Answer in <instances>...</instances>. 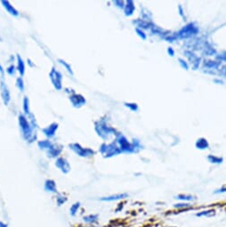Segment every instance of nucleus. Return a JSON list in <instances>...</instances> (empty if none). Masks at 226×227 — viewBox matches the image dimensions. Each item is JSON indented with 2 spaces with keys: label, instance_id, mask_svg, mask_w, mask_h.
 Instances as JSON below:
<instances>
[{
  "label": "nucleus",
  "instance_id": "28",
  "mask_svg": "<svg viewBox=\"0 0 226 227\" xmlns=\"http://www.w3.org/2000/svg\"><path fill=\"white\" fill-rule=\"evenodd\" d=\"M16 86L17 88L21 91V92H23L24 88H25V85H24V81L22 77H19L16 79Z\"/></svg>",
  "mask_w": 226,
  "mask_h": 227
},
{
  "label": "nucleus",
  "instance_id": "19",
  "mask_svg": "<svg viewBox=\"0 0 226 227\" xmlns=\"http://www.w3.org/2000/svg\"><path fill=\"white\" fill-rule=\"evenodd\" d=\"M52 144H53V142L49 140H41V141L38 142V146H39V149L45 150L46 151L51 147Z\"/></svg>",
  "mask_w": 226,
  "mask_h": 227
},
{
  "label": "nucleus",
  "instance_id": "34",
  "mask_svg": "<svg viewBox=\"0 0 226 227\" xmlns=\"http://www.w3.org/2000/svg\"><path fill=\"white\" fill-rule=\"evenodd\" d=\"M179 62H180V63H181V65H182V67H183V68H184L185 70H188V69H189L188 64L185 63V62H184L183 59H179Z\"/></svg>",
  "mask_w": 226,
  "mask_h": 227
},
{
  "label": "nucleus",
  "instance_id": "18",
  "mask_svg": "<svg viewBox=\"0 0 226 227\" xmlns=\"http://www.w3.org/2000/svg\"><path fill=\"white\" fill-rule=\"evenodd\" d=\"M125 15L126 16H131L134 14V2L133 1H127L126 4L125 5Z\"/></svg>",
  "mask_w": 226,
  "mask_h": 227
},
{
  "label": "nucleus",
  "instance_id": "9",
  "mask_svg": "<svg viewBox=\"0 0 226 227\" xmlns=\"http://www.w3.org/2000/svg\"><path fill=\"white\" fill-rule=\"evenodd\" d=\"M63 150V146L59 144V143H54L51 145V147L47 151V156L52 159H57L60 156V154L62 153Z\"/></svg>",
  "mask_w": 226,
  "mask_h": 227
},
{
  "label": "nucleus",
  "instance_id": "23",
  "mask_svg": "<svg viewBox=\"0 0 226 227\" xmlns=\"http://www.w3.org/2000/svg\"><path fill=\"white\" fill-rule=\"evenodd\" d=\"M196 146L198 147V149H207L208 147V142L206 139L204 138H200L199 139L197 142H196Z\"/></svg>",
  "mask_w": 226,
  "mask_h": 227
},
{
  "label": "nucleus",
  "instance_id": "33",
  "mask_svg": "<svg viewBox=\"0 0 226 227\" xmlns=\"http://www.w3.org/2000/svg\"><path fill=\"white\" fill-rule=\"evenodd\" d=\"M114 4L115 5H117V7L119 8H123L125 6V5H124V2L123 1H114Z\"/></svg>",
  "mask_w": 226,
  "mask_h": 227
},
{
  "label": "nucleus",
  "instance_id": "21",
  "mask_svg": "<svg viewBox=\"0 0 226 227\" xmlns=\"http://www.w3.org/2000/svg\"><path fill=\"white\" fill-rule=\"evenodd\" d=\"M58 63H60L61 65H63V67L65 68V70L69 72V74H70L71 76L74 75V72H73V70H72V67L70 65V63H67L66 61H64L63 59H58Z\"/></svg>",
  "mask_w": 226,
  "mask_h": 227
},
{
  "label": "nucleus",
  "instance_id": "11",
  "mask_svg": "<svg viewBox=\"0 0 226 227\" xmlns=\"http://www.w3.org/2000/svg\"><path fill=\"white\" fill-rule=\"evenodd\" d=\"M128 197V193L125 192H122V193H117V194H114V195L106 196V197H101L99 200L101 201H116V200H123Z\"/></svg>",
  "mask_w": 226,
  "mask_h": 227
},
{
  "label": "nucleus",
  "instance_id": "7",
  "mask_svg": "<svg viewBox=\"0 0 226 227\" xmlns=\"http://www.w3.org/2000/svg\"><path fill=\"white\" fill-rule=\"evenodd\" d=\"M55 167L60 169V171L63 174H68L71 170V167L69 161L63 157H58L55 160Z\"/></svg>",
  "mask_w": 226,
  "mask_h": 227
},
{
  "label": "nucleus",
  "instance_id": "40",
  "mask_svg": "<svg viewBox=\"0 0 226 227\" xmlns=\"http://www.w3.org/2000/svg\"><path fill=\"white\" fill-rule=\"evenodd\" d=\"M1 41H2V39H1V37H0V42H1Z\"/></svg>",
  "mask_w": 226,
  "mask_h": 227
},
{
  "label": "nucleus",
  "instance_id": "5",
  "mask_svg": "<svg viewBox=\"0 0 226 227\" xmlns=\"http://www.w3.org/2000/svg\"><path fill=\"white\" fill-rule=\"evenodd\" d=\"M49 78L51 80V83L57 91H61L63 89V75L59 71H57L55 68H52L49 72Z\"/></svg>",
  "mask_w": 226,
  "mask_h": 227
},
{
  "label": "nucleus",
  "instance_id": "13",
  "mask_svg": "<svg viewBox=\"0 0 226 227\" xmlns=\"http://www.w3.org/2000/svg\"><path fill=\"white\" fill-rule=\"evenodd\" d=\"M198 32V29L193 26V24H189L187 26H185L181 31H180V35H182V34H183V38H184V37H190V36H191V34H196Z\"/></svg>",
  "mask_w": 226,
  "mask_h": 227
},
{
  "label": "nucleus",
  "instance_id": "31",
  "mask_svg": "<svg viewBox=\"0 0 226 227\" xmlns=\"http://www.w3.org/2000/svg\"><path fill=\"white\" fill-rule=\"evenodd\" d=\"M135 31H136V33L138 34V36H139L140 38H142V39H146V35H145V33L142 31V30L138 29V28H136V29H135Z\"/></svg>",
  "mask_w": 226,
  "mask_h": 227
},
{
  "label": "nucleus",
  "instance_id": "1",
  "mask_svg": "<svg viewBox=\"0 0 226 227\" xmlns=\"http://www.w3.org/2000/svg\"><path fill=\"white\" fill-rule=\"evenodd\" d=\"M18 122L24 140L29 143H31L34 141H36L38 137V134H37L38 128L34 127L31 124L29 118H27V117L23 113H20L18 116Z\"/></svg>",
  "mask_w": 226,
  "mask_h": 227
},
{
  "label": "nucleus",
  "instance_id": "27",
  "mask_svg": "<svg viewBox=\"0 0 226 227\" xmlns=\"http://www.w3.org/2000/svg\"><path fill=\"white\" fill-rule=\"evenodd\" d=\"M67 200H68L67 197L63 195V194H58V195L56 196V203H57V205H58L59 207L63 205L64 203H66Z\"/></svg>",
  "mask_w": 226,
  "mask_h": 227
},
{
  "label": "nucleus",
  "instance_id": "6",
  "mask_svg": "<svg viewBox=\"0 0 226 227\" xmlns=\"http://www.w3.org/2000/svg\"><path fill=\"white\" fill-rule=\"evenodd\" d=\"M0 94H1V98L3 100L4 104L6 106H8L11 101V93L3 77H1V79H0Z\"/></svg>",
  "mask_w": 226,
  "mask_h": 227
},
{
  "label": "nucleus",
  "instance_id": "35",
  "mask_svg": "<svg viewBox=\"0 0 226 227\" xmlns=\"http://www.w3.org/2000/svg\"><path fill=\"white\" fill-rule=\"evenodd\" d=\"M167 53L171 55V56H174V55H175V51L173 50V48H172V47H168V49H167Z\"/></svg>",
  "mask_w": 226,
  "mask_h": 227
},
{
  "label": "nucleus",
  "instance_id": "8",
  "mask_svg": "<svg viewBox=\"0 0 226 227\" xmlns=\"http://www.w3.org/2000/svg\"><path fill=\"white\" fill-rule=\"evenodd\" d=\"M70 101L72 104L73 107L75 108H80L83 105L86 104V98L81 95V94H77V93H73L70 95Z\"/></svg>",
  "mask_w": 226,
  "mask_h": 227
},
{
  "label": "nucleus",
  "instance_id": "2",
  "mask_svg": "<svg viewBox=\"0 0 226 227\" xmlns=\"http://www.w3.org/2000/svg\"><path fill=\"white\" fill-rule=\"evenodd\" d=\"M94 129L96 131V133L98 134V135L101 137L102 139H107L108 136L110 134H113L114 133H117L116 130L112 127H110L106 124L104 119H101L95 122L94 124Z\"/></svg>",
  "mask_w": 226,
  "mask_h": 227
},
{
  "label": "nucleus",
  "instance_id": "37",
  "mask_svg": "<svg viewBox=\"0 0 226 227\" xmlns=\"http://www.w3.org/2000/svg\"><path fill=\"white\" fill-rule=\"evenodd\" d=\"M27 63L30 64V66H31V67H34V66H35V64H33V63H32L31 60V59H28V60H27Z\"/></svg>",
  "mask_w": 226,
  "mask_h": 227
},
{
  "label": "nucleus",
  "instance_id": "15",
  "mask_svg": "<svg viewBox=\"0 0 226 227\" xmlns=\"http://www.w3.org/2000/svg\"><path fill=\"white\" fill-rule=\"evenodd\" d=\"M16 58H17V67H16V69L19 72V74L21 75V77H23L24 74H25V69H26L25 63H24L23 59L22 58V56L20 55H17Z\"/></svg>",
  "mask_w": 226,
  "mask_h": 227
},
{
  "label": "nucleus",
  "instance_id": "41",
  "mask_svg": "<svg viewBox=\"0 0 226 227\" xmlns=\"http://www.w3.org/2000/svg\"><path fill=\"white\" fill-rule=\"evenodd\" d=\"M172 227H176V226H172Z\"/></svg>",
  "mask_w": 226,
  "mask_h": 227
},
{
  "label": "nucleus",
  "instance_id": "3",
  "mask_svg": "<svg viewBox=\"0 0 226 227\" xmlns=\"http://www.w3.org/2000/svg\"><path fill=\"white\" fill-rule=\"evenodd\" d=\"M100 152L104 158H111V157L117 156L118 154H120L122 151L119 149V147H117L116 145V143L112 142L109 144L102 143L100 146Z\"/></svg>",
  "mask_w": 226,
  "mask_h": 227
},
{
  "label": "nucleus",
  "instance_id": "16",
  "mask_svg": "<svg viewBox=\"0 0 226 227\" xmlns=\"http://www.w3.org/2000/svg\"><path fill=\"white\" fill-rule=\"evenodd\" d=\"M98 219H99V216L97 214H90V215L83 217V221L89 225L96 224L98 222Z\"/></svg>",
  "mask_w": 226,
  "mask_h": 227
},
{
  "label": "nucleus",
  "instance_id": "4",
  "mask_svg": "<svg viewBox=\"0 0 226 227\" xmlns=\"http://www.w3.org/2000/svg\"><path fill=\"white\" fill-rule=\"evenodd\" d=\"M69 147L78 156L82 157V158H87V157L93 156L94 154V150L90 149V148H84L78 142H71L69 144Z\"/></svg>",
  "mask_w": 226,
  "mask_h": 227
},
{
  "label": "nucleus",
  "instance_id": "20",
  "mask_svg": "<svg viewBox=\"0 0 226 227\" xmlns=\"http://www.w3.org/2000/svg\"><path fill=\"white\" fill-rule=\"evenodd\" d=\"M23 112L26 115H30L31 113V106H30V100L27 96L23 97Z\"/></svg>",
  "mask_w": 226,
  "mask_h": 227
},
{
  "label": "nucleus",
  "instance_id": "39",
  "mask_svg": "<svg viewBox=\"0 0 226 227\" xmlns=\"http://www.w3.org/2000/svg\"><path fill=\"white\" fill-rule=\"evenodd\" d=\"M79 227H103V226H95V225H91V226H79Z\"/></svg>",
  "mask_w": 226,
  "mask_h": 227
},
{
  "label": "nucleus",
  "instance_id": "22",
  "mask_svg": "<svg viewBox=\"0 0 226 227\" xmlns=\"http://www.w3.org/2000/svg\"><path fill=\"white\" fill-rule=\"evenodd\" d=\"M175 199L182 200L183 202H186V201H193L195 198L193 196L188 195V194H178L175 196Z\"/></svg>",
  "mask_w": 226,
  "mask_h": 227
},
{
  "label": "nucleus",
  "instance_id": "17",
  "mask_svg": "<svg viewBox=\"0 0 226 227\" xmlns=\"http://www.w3.org/2000/svg\"><path fill=\"white\" fill-rule=\"evenodd\" d=\"M215 215H216V210L215 209H206V210H202V211H199L195 214V216L197 217H213Z\"/></svg>",
  "mask_w": 226,
  "mask_h": 227
},
{
  "label": "nucleus",
  "instance_id": "29",
  "mask_svg": "<svg viewBox=\"0 0 226 227\" xmlns=\"http://www.w3.org/2000/svg\"><path fill=\"white\" fill-rule=\"evenodd\" d=\"M125 107H127L128 109L132 110V111H137L138 110V105L136 103H134V102H125Z\"/></svg>",
  "mask_w": 226,
  "mask_h": 227
},
{
  "label": "nucleus",
  "instance_id": "36",
  "mask_svg": "<svg viewBox=\"0 0 226 227\" xmlns=\"http://www.w3.org/2000/svg\"><path fill=\"white\" fill-rule=\"evenodd\" d=\"M0 73H1V76L4 78V75H5V70H4V68H3V66H2V64L0 63Z\"/></svg>",
  "mask_w": 226,
  "mask_h": 227
},
{
  "label": "nucleus",
  "instance_id": "25",
  "mask_svg": "<svg viewBox=\"0 0 226 227\" xmlns=\"http://www.w3.org/2000/svg\"><path fill=\"white\" fill-rule=\"evenodd\" d=\"M208 161L213 163V164H221L223 162V158H220V157L214 156V155H209L208 157Z\"/></svg>",
  "mask_w": 226,
  "mask_h": 227
},
{
  "label": "nucleus",
  "instance_id": "12",
  "mask_svg": "<svg viewBox=\"0 0 226 227\" xmlns=\"http://www.w3.org/2000/svg\"><path fill=\"white\" fill-rule=\"evenodd\" d=\"M1 4H2V6H3V7L6 10V12H7L9 14H11V15L13 16H15V17L19 16V12H18V10H17L14 6H12L11 3H10L9 1L2 0V1H1Z\"/></svg>",
  "mask_w": 226,
  "mask_h": 227
},
{
  "label": "nucleus",
  "instance_id": "38",
  "mask_svg": "<svg viewBox=\"0 0 226 227\" xmlns=\"http://www.w3.org/2000/svg\"><path fill=\"white\" fill-rule=\"evenodd\" d=\"M8 225L6 224H5V223H3L2 221H0V227H7Z\"/></svg>",
  "mask_w": 226,
  "mask_h": 227
},
{
  "label": "nucleus",
  "instance_id": "30",
  "mask_svg": "<svg viewBox=\"0 0 226 227\" xmlns=\"http://www.w3.org/2000/svg\"><path fill=\"white\" fill-rule=\"evenodd\" d=\"M17 70L16 67L14 65V64H11L9 65L7 68H6V73L10 76H14L15 74V71Z\"/></svg>",
  "mask_w": 226,
  "mask_h": 227
},
{
  "label": "nucleus",
  "instance_id": "10",
  "mask_svg": "<svg viewBox=\"0 0 226 227\" xmlns=\"http://www.w3.org/2000/svg\"><path fill=\"white\" fill-rule=\"evenodd\" d=\"M58 127H59L58 123H56V122H53V123H51L50 125H48L47 126H46V127L42 128V129H41V131H42V133L45 134V136H46V137H47L48 139H50V138L55 137V133H56V131H57Z\"/></svg>",
  "mask_w": 226,
  "mask_h": 227
},
{
  "label": "nucleus",
  "instance_id": "14",
  "mask_svg": "<svg viewBox=\"0 0 226 227\" xmlns=\"http://www.w3.org/2000/svg\"><path fill=\"white\" fill-rule=\"evenodd\" d=\"M44 189L47 192H52V193H55L57 192V186H56V183L52 179H47L45 181L44 184Z\"/></svg>",
  "mask_w": 226,
  "mask_h": 227
},
{
  "label": "nucleus",
  "instance_id": "32",
  "mask_svg": "<svg viewBox=\"0 0 226 227\" xmlns=\"http://www.w3.org/2000/svg\"><path fill=\"white\" fill-rule=\"evenodd\" d=\"M224 192H226V186H223L222 188L217 189V190H216V191L214 192V193H215V194H219V193H224Z\"/></svg>",
  "mask_w": 226,
  "mask_h": 227
},
{
  "label": "nucleus",
  "instance_id": "24",
  "mask_svg": "<svg viewBox=\"0 0 226 227\" xmlns=\"http://www.w3.org/2000/svg\"><path fill=\"white\" fill-rule=\"evenodd\" d=\"M79 208H80V202H75L74 204H72L71 207L70 208V216L75 217L77 215V213H78Z\"/></svg>",
  "mask_w": 226,
  "mask_h": 227
},
{
  "label": "nucleus",
  "instance_id": "26",
  "mask_svg": "<svg viewBox=\"0 0 226 227\" xmlns=\"http://www.w3.org/2000/svg\"><path fill=\"white\" fill-rule=\"evenodd\" d=\"M192 205H191L188 202H180V203H176L174 205V208H177V209H187L189 208H191Z\"/></svg>",
  "mask_w": 226,
  "mask_h": 227
}]
</instances>
